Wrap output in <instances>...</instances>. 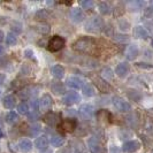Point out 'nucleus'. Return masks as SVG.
Wrapping results in <instances>:
<instances>
[{
    "mask_svg": "<svg viewBox=\"0 0 153 153\" xmlns=\"http://www.w3.org/2000/svg\"><path fill=\"white\" fill-rule=\"evenodd\" d=\"M81 6L84 9H90L94 6V2L92 0H83V1H81Z\"/></svg>",
    "mask_w": 153,
    "mask_h": 153,
    "instance_id": "obj_33",
    "label": "nucleus"
},
{
    "mask_svg": "<svg viewBox=\"0 0 153 153\" xmlns=\"http://www.w3.org/2000/svg\"><path fill=\"white\" fill-rule=\"evenodd\" d=\"M52 104H53V100L51 98V96L50 94H43V97L39 100V109L48 111L52 107Z\"/></svg>",
    "mask_w": 153,
    "mask_h": 153,
    "instance_id": "obj_9",
    "label": "nucleus"
},
{
    "mask_svg": "<svg viewBox=\"0 0 153 153\" xmlns=\"http://www.w3.org/2000/svg\"><path fill=\"white\" fill-rule=\"evenodd\" d=\"M35 145H36V147H37L38 150L45 151L46 149H47V145H48V140H47V138H46L45 136H42V137H38L36 139Z\"/></svg>",
    "mask_w": 153,
    "mask_h": 153,
    "instance_id": "obj_22",
    "label": "nucleus"
},
{
    "mask_svg": "<svg viewBox=\"0 0 153 153\" xmlns=\"http://www.w3.org/2000/svg\"><path fill=\"white\" fill-rule=\"evenodd\" d=\"M17 39H16V36L13 33V32H9L7 36H6V44L9 46H13L16 44Z\"/></svg>",
    "mask_w": 153,
    "mask_h": 153,
    "instance_id": "obj_30",
    "label": "nucleus"
},
{
    "mask_svg": "<svg viewBox=\"0 0 153 153\" xmlns=\"http://www.w3.org/2000/svg\"><path fill=\"white\" fill-rule=\"evenodd\" d=\"M143 6H144V2L143 1H138V0L128 2V7H129L130 10H139V9H142Z\"/></svg>",
    "mask_w": 153,
    "mask_h": 153,
    "instance_id": "obj_26",
    "label": "nucleus"
},
{
    "mask_svg": "<svg viewBox=\"0 0 153 153\" xmlns=\"http://www.w3.org/2000/svg\"><path fill=\"white\" fill-rule=\"evenodd\" d=\"M36 19L39 20V21H45L46 19H48V13H47V10L42 9V10L37 12V13H36Z\"/></svg>",
    "mask_w": 153,
    "mask_h": 153,
    "instance_id": "obj_32",
    "label": "nucleus"
},
{
    "mask_svg": "<svg viewBox=\"0 0 153 153\" xmlns=\"http://www.w3.org/2000/svg\"><path fill=\"white\" fill-rule=\"evenodd\" d=\"M73 48L77 52L85 53L88 55H98L99 54V50H98V45H97L96 40L90 37L78 38L73 44Z\"/></svg>",
    "mask_w": 153,
    "mask_h": 153,
    "instance_id": "obj_1",
    "label": "nucleus"
},
{
    "mask_svg": "<svg viewBox=\"0 0 153 153\" xmlns=\"http://www.w3.org/2000/svg\"><path fill=\"white\" fill-rule=\"evenodd\" d=\"M38 31L40 33H43V35H45L47 33L48 31H50V27L47 25V24H40L38 27Z\"/></svg>",
    "mask_w": 153,
    "mask_h": 153,
    "instance_id": "obj_36",
    "label": "nucleus"
},
{
    "mask_svg": "<svg viewBox=\"0 0 153 153\" xmlns=\"http://www.w3.org/2000/svg\"><path fill=\"white\" fill-rule=\"evenodd\" d=\"M128 96H129L130 99L135 100V101H139V100L142 99V94L138 91H135V90H129L128 91Z\"/></svg>",
    "mask_w": 153,
    "mask_h": 153,
    "instance_id": "obj_31",
    "label": "nucleus"
},
{
    "mask_svg": "<svg viewBox=\"0 0 153 153\" xmlns=\"http://www.w3.org/2000/svg\"><path fill=\"white\" fill-rule=\"evenodd\" d=\"M50 143L53 147H60L65 143V138L60 135H53L50 139Z\"/></svg>",
    "mask_w": 153,
    "mask_h": 153,
    "instance_id": "obj_23",
    "label": "nucleus"
},
{
    "mask_svg": "<svg viewBox=\"0 0 153 153\" xmlns=\"http://www.w3.org/2000/svg\"><path fill=\"white\" fill-rule=\"evenodd\" d=\"M43 120H44V122H45L46 124H48L50 127H54V126H56L58 123L61 121V114L54 113V112H48L47 114L44 115Z\"/></svg>",
    "mask_w": 153,
    "mask_h": 153,
    "instance_id": "obj_5",
    "label": "nucleus"
},
{
    "mask_svg": "<svg viewBox=\"0 0 153 153\" xmlns=\"http://www.w3.org/2000/svg\"><path fill=\"white\" fill-rule=\"evenodd\" d=\"M102 27H104V22L100 17H91L84 24V29L88 32H91V33L100 32L102 30Z\"/></svg>",
    "mask_w": 153,
    "mask_h": 153,
    "instance_id": "obj_2",
    "label": "nucleus"
},
{
    "mask_svg": "<svg viewBox=\"0 0 153 153\" xmlns=\"http://www.w3.org/2000/svg\"><path fill=\"white\" fill-rule=\"evenodd\" d=\"M150 153H153V150H152V151H151V152H150Z\"/></svg>",
    "mask_w": 153,
    "mask_h": 153,
    "instance_id": "obj_46",
    "label": "nucleus"
},
{
    "mask_svg": "<svg viewBox=\"0 0 153 153\" xmlns=\"http://www.w3.org/2000/svg\"><path fill=\"white\" fill-rule=\"evenodd\" d=\"M134 35H135L136 38H139V39H146L147 37H149V32H147V30H146L144 27H140V25H138V27L135 28Z\"/></svg>",
    "mask_w": 153,
    "mask_h": 153,
    "instance_id": "obj_21",
    "label": "nucleus"
},
{
    "mask_svg": "<svg viewBox=\"0 0 153 153\" xmlns=\"http://www.w3.org/2000/svg\"><path fill=\"white\" fill-rule=\"evenodd\" d=\"M51 73L55 78L61 79L62 77L65 76V68L62 67L61 65H55L51 68Z\"/></svg>",
    "mask_w": 153,
    "mask_h": 153,
    "instance_id": "obj_20",
    "label": "nucleus"
},
{
    "mask_svg": "<svg viewBox=\"0 0 153 153\" xmlns=\"http://www.w3.org/2000/svg\"><path fill=\"white\" fill-rule=\"evenodd\" d=\"M19 149H20V151L23 153L30 152L31 149H32V143H31L28 138H23V139H21V140L19 142Z\"/></svg>",
    "mask_w": 153,
    "mask_h": 153,
    "instance_id": "obj_17",
    "label": "nucleus"
},
{
    "mask_svg": "<svg viewBox=\"0 0 153 153\" xmlns=\"http://www.w3.org/2000/svg\"><path fill=\"white\" fill-rule=\"evenodd\" d=\"M89 149L91 153H101L102 152V147L99 144V142L94 137H91L89 139Z\"/></svg>",
    "mask_w": 153,
    "mask_h": 153,
    "instance_id": "obj_16",
    "label": "nucleus"
},
{
    "mask_svg": "<svg viewBox=\"0 0 153 153\" xmlns=\"http://www.w3.org/2000/svg\"><path fill=\"white\" fill-rule=\"evenodd\" d=\"M112 100H113V105L120 112H129L131 109L130 104L128 101H126L123 98H121V97H114Z\"/></svg>",
    "mask_w": 153,
    "mask_h": 153,
    "instance_id": "obj_7",
    "label": "nucleus"
},
{
    "mask_svg": "<svg viewBox=\"0 0 153 153\" xmlns=\"http://www.w3.org/2000/svg\"><path fill=\"white\" fill-rule=\"evenodd\" d=\"M51 90H52V92H53L54 94L60 96V94H63L66 92V88H65L63 83H61V82H52Z\"/></svg>",
    "mask_w": 153,
    "mask_h": 153,
    "instance_id": "obj_18",
    "label": "nucleus"
},
{
    "mask_svg": "<svg viewBox=\"0 0 153 153\" xmlns=\"http://www.w3.org/2000/svg\"><path fill=\"white\" fill-rule=\"evenodd\" d=\"M19 120V115L15 112H9L6 115V122L9 123V124H14V123L17 122Z\"/></svg>",
    "mask_w": 153,
    "mask_h": 153,
    "instance_id": "obj_27",
    "label": "nucleus"
},
{
    "mask_svg": "<svg viewBox=\"0 0 153 153\" xmlns=\"http://www.w3.org/2000/svg\"><path fill=\"white\" fill-rule=\"evenodd\" d=\"M28 116H29V119H30V120H36V119L39 116V113L38 112H35V111H33L32 113L28 114Z\"/></svg>",
    "mask_w": 153,
    "mask_h": 153,
    "instance_id": "obj_39",
    "label": "nucleus"
},
{
    "mask_svg": "<svg viewBox=\"0 0 153 153\" xmlns=\"http://www.w3.org/2000/svg\"><path fill=\"white\" fill-rule=\"evenodd\" d=\"M115 39L116 40H120V42H128V36H120V35H117V36H115Z\"/></svg>",
    "mask_w": 153,
    "mask_h": 153,
    "instance_id": "obj_38",
    "label": "nucleus"
},
{
    "mask_svg": "<svg viewBox=\"0 0 153 153\" xmlns=\"http://www.w3.org/2000/svg\"><path fill=\"white\" fill-rule=\"evenodd\" d=\"M4 81H5V75H2V74H0V85L4 83Z\"/></svg>",
    "mask_w": 153,
    "mask_h": 153,
    "instance_id": "obj_40",
    "label": "nucleus"
},
{
    "mask_svg": "<svg viewBox=\"0 0 153 153\" xmlns=\"http://www.w3.org/2000/svg\"><path fill=\"white\" fill-rule=\"evenodd\" d=\"M139 54V50H138L137 45H129L126 50V58L128 60H135V58L138 56Z\"/></svg>",
    "mask_w": 153,
    "mask_h": 153,
    "instance_id": "obj_13",
    "label": "nucleus"
},
{
    "mask_svg": "<svg viewBox=\"0 0 153 153\" xmlns=\"http://www.w3.org/2000/svg\"><path fill=\"white\" fill-rule=\"evenodd\" d=\"M82 91H83V93H84L86 97H93V96L96 94V92H94V89H93L92 84H90V83H86V84L83 85V88H82Z\"/></svg>",
    "mask_w": 153,
    "mask_h": 153,
    "instance_id": "obj_25",
    "label": "nucleus"
},
{
    "mask_svg": "<svg viewBox=\"0 0 153 153\" xmlns=\"http://www.w3.org/2000/svg\"><path fill=\"white\" fill-rule=\"evenodd\" d=\"M151 44H152V46H153V40H152V43H151Z\"/></svg>",
    "mask_w": 153,
    "mask_h": 153,
    "instance_id": "obj_45",
    "label": "nucleus"
},
{
    "mask_svg": "<svg viewBox=\"0 0 153 153\" xmlns=\"http://www.w3.org/2000/svg\"><path fill=\"white\" fill-rule=\"evenodd\" d=\"M77 127V122L73 119H66L63 120L59 126V130L62 131V132H73V131L76 129Z\"/></svg>",
    "mask_w": 153,
    "mask_h": 153,
    "instance_id": "obj_4",
    "label": "nucleus"
},
{
    "mask_svg": "<svg viewBox=\"0 0 153 153\" xmlns=\"http://www.w3.org/2000/svg\"><path fill=\"white\" fill-rule=\"evenodd\" d=\"M139 147H140L139 142H137V140H130V142H126L123 144L122 150L127 153H132L136 152L137 150H139Z\"/></svg>",
    "mask_w": 153,
    "mask_h": 153,
    "instance_id": "obj_11",
    "label": "nucleus"
},
{
    "mask_svg": "<svg viewBox=\"0 0 153 153\" xmlns=\"http://www.w3.org/2000/svg\"><path fill=\"white\" fill-rule=\"evenodd\" d=\"M98 8H99V12L102 14V15H107V14L111 13V10H112L111 5L107 4V2H105V1L100 2L99 5H98Z\"/></svg>",
    "mask_w": 153,
    "mask_h": 153,
    "instance_id": "obj_24",
    "label": "nucleus"
},
{
    "mask_svg": "<svg viewBox=\"0 0 153 153\" xmlns=\"http://www.w3.org/2000/svg\"><path fill=\"white\" fill-rule=\"evenodd\" d=\"M67 84H68V86H70V88H73V89H76V90H78V89H82L83 88V81L79 78V77H69L68 79H67Z\"/></svg>",
    "mask_w": 153,
    "mask_h": 153,
    "instance_id": "obj_14",
    "label": "nucleus"
},
{
    "mask_svg": "<svg viewBox=\"0 0 153 153\" xmlns=\"http://www.w3.org/2000/svg\"><path fill=\"white\" fill-rule=\"evenodd\" d=\"M2 105H4V107L7 108V109H12V108L15 107L16 105V99L14 96H12V94H9V96H6L4 100H2Z\"/></svg>",
    "mask_w": 153,
    "mask_h": 153,
    "instance_id": "obj_19",
    "label": "nucleus"
},
{
    "mask_svg": "<svg viewBox=\"0 0 153 153\" xmlns=\"http://www.w3.org/2000/svg\"><path fill=\"white\" fill-rule=\"evenodd\" d=\"M101 75L104 77V79L107 82V81H111L113 79V71L111 68H104L102 71H101Z\"/></svg>",
    "mask_w": 153,
    "mask_h": 153,
    "instance_id": "obj_28",
    "label": "nucleus"
},
{
    "mask_svg": "<svg viewBox=\"0 0 153 153\" xmlns=\"http://www.w3.org/2000/svg\"><path fill=\"white\" fill-rule=\"evenodd\" d=\"M39 131H40V126H39L38 123H36V124H33V126H31L30 127V135L31 136H36Z\"/></svg>",
    "mask_w": 153,
    "mask_h": 153,
    "instance_id": "obj_34",
    "label": "nucleus"
},
{
    "mask_svg": "<svg viewBox=\"0 0 153 153\" xmlns=\"http://www.w3.org/2000/svg\"><path fill=\"white\" fill-rule=\"evenodd\" d=\"M24 55H25L27 58L31 59V60H35V54H33V52H32L31 50H25V51H24Z\"/></svg>",
    "mask_w": 153,
    "mask_h": 153,
    "instance_id": "obj_37",
    "label": "nucleus"
},
{
    "mask_svg": "<svg viewBox=\"0 0 153 153\" xmlns=\"http://www.w3.org/2000/svg\"><path fill=\"white\" fill-rule=\"evenodd\" d=\"M115 73L119 77L123 78V77L127 76L128 73H129V66L127 63H124V62H121V63L117 65V67L115 69Z\"/></svg>",
    "mask_w": 153,
    "mask_h": 153,
    "instance_id": "obj_15",
    "label": "nucleus"
},
{
    "mask_svg": "<svg viewBox=\"0 0 153 153\" xmlns=\"http://www.w3.org/2000/svg\"><path fill=\"white\" fill-rule=\"evenodd\" d=\"M79 114L82 117H84V119H91L92 116H93V113H94V108L92 105H89V104H84V105H82L81 107H79Z\"/></svg>",
    "mask_w": 153,
    "mask_h": 153,
    "instance_id": "obj_10",
    "label": "nucleus"
},
{
    "mask_svg": "<svg viewBox=\"0 0 153 153\" xmlns=\"http://www.w3.org/2000/svg\"><path fill=\"white\" fill-rule=\"evenodd\" d=\"M63 46H65V39L60 37V36H54L48 42L47 48H48L50 52H58V51L61 50Z\"/></svg>",
    "mask_w": 153,
    "mask_h": 153,
    "instance_id": "obj_3",
    "label": "nucleus"
},
{
    "mask_svg": "<svg viewBox=\"0 0 153 153\" xmlns=\"http://www.w3.org/2000/svg\"><path fill=\"white\" fill-rule=\"evenodd\" d=\"M78 101H81V97L77 92L70 91L68 92L65 97H63V104L67 105V106H70V105H74V104H77Z\"/></svg>",
    "mask_w": 153,
    "mask_h": 153,
    "instance_id": "obj_8",
    "label": "nucleus"
},
{
    "mask_svg": "<svg viewBox=\"0 0 153 153\" xmlns=\"http://www.w3.org/2000/svg\"><path fill=\"white\" fill-rule=\"evenodd\" d=\"M2 52H4V48H2V46H0V55L2 54Z\"/></svg>",
    "mask_w": 153,
    "mask_h": 153,
    "instance_id": "obj_43",
    "label": "nucleus"
},
{
    "mask_svg": "<svg viewBox=\"0 0 153 153\" xmlns=\"http://www.w3.org/2000/svg\"><path fill=\"white\" fill-rule=\"evenodd\" d=\"M92 82L96 84V86L98 88V90L102 93H108L111 91V86L107 82L102 78V77L99 76H92Z\"/></svg>",
    "mask_w": 153,
    "mask_h": 153,
    "instance_id": "obj_6",
    "label": "nucleus"
},
{
    "mask_svg": "<svg viewBox=\"0 0 153 153\" xmlns=\"http://www.w3.org/2000/svg\"><path fill=\"white\" fill-rule=\"evenodd\" d=\"M4 136V132H2V129L0 128V137H2Z\"/></svg>",
    "mask_w": 153,
    "mask_h": 153,
    "instance_id": "obj_42",
    "label": "nucleus"
},
{
    "mask_svg": "<svg viewBox=\"0 0 153 153\" xmlns=\"http://www.w3.org/2000/svg\"><path fill=\"white\" fill-rule=\"evenodd\" d=\"M17 111H19V113H20V114L28 115L29 114V105H28L27 102H22V104H20V105H19Z\"/></svg>",
    "mask_w": 153,
    "mask_h": 153,
    "instance_id": "obj_29",
    "label": "nucleus"
},
{
    "mask_svg": "<svg viewBox=\"0 0 153 153\" xmlns=\"http://www.w3.org/2000/svg\"><path fill=\"white\" fill-rule=\"evenodd\" d=\"M70 19H71L73 22H76V23L82 22L83 19H84V13H83V10L79 9V8H73L71 12H70Z\"/></svg>",
    "mask_w": 153,
    "mask_h": 153,
    "instance_id": "obj_12",
    "label": "nucleus"
},
{
    "mask_svg": "<svg viewBox=\"0 0 153 153\" xmlns=\"http://www.w3.org/2000/svg\"><path fill=\"white\" fill-rule=\"evenodd\" d=\"M119 28H120L121 30H129L130 24H129V22H127L126 20H121V21L119 22Z\"/></svg>",
    "mask_w": 153,
    "mask_h": 153,
    "instance_id": "obj_35",
    "label": "nucleus"
},
{
    "mask_svg": "<svg viewBox=\"0 0 153 153\" xmlns=\"http://www.w3.org/2000/svg\"><path fill=\"white\" fill-rule=\"evenodd\" d=\"M150 5H151V9H152L153 8V1H151V4H150Z\"/></svg>",
    "mask_w": 153,
    "mask_h": 153,
    "instance_id": "obj_44",
    "label": "nucleus"
},
{
    "mask_svg": "<svg viewBox=\"0 0 153 153\" xmlns=\"http://www.w3.org/2000/svg\"><path fill=\"white\" fill-rule=\"evenodd\" d=\"M4 37H5V35H4V32L0 30V43L4 40Z\"/></svg>",
    "mask_w": 153,
    "mask_h": 153,
    "instance_id": "obj_41",
    "label": "nucleus"
}]
</instances>
